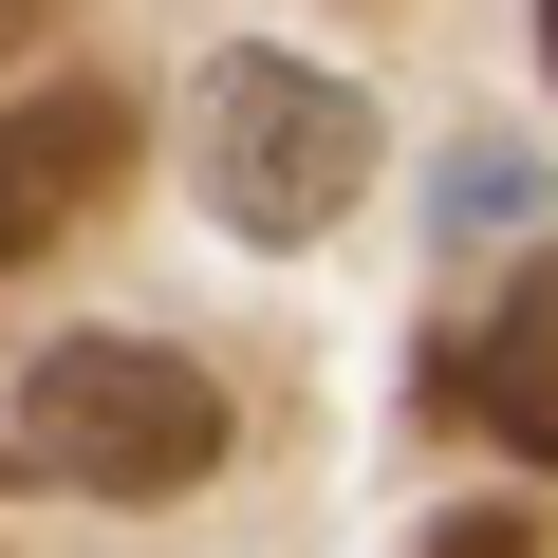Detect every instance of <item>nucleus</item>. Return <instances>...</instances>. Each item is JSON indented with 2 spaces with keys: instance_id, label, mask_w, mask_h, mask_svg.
<instances>
[{
  "instance_id": "f257e3e1",
  "label": "nucleus",
  "mask_w": 558,
  "mask_h": 558,
  "mask_svg": "<svg viewBox=\"0 0 558 558\" xmlns=\"http://www.w3.org/2000/svg\"><path fill=\"white\" fill-rule=\"evenodd\" d=\"M20 465L75 484V502H186L223 465V391L168 336H57L38 391H20Z\"/></svg>"
},
{
  "instance_id": "f03ea898",
  "label": "nucleus",
  "mask_w": 558,
  "mask_h": 558,
  "mask_svg": "<svg viewBox=\"0 0 558 558\" xmlns=\"http://www.w3.org/2000/svg\"><path fill=\"white\" fill-rule=\"evenodd\" d=\"M186 149H205V186H223L242 242H317V223L373 186V112H354L317 57H223L205 112H186Z\"/></svg>"
},
{
  "instance_id": "7ed1b4c3",
  "label": "nucleus",
  "mask_w": 558,
  "mask_h": 558,
  "mask_svg": "<svg viewBox=\"0 0 558 558\" xmlns=\"http://www.w3.org/2000/svg\"><path fill=\"white\" fill-rule=\"evenodd\" d=\"M112 168H131V112L112 94H20V112H0V260H38Z\"/></svg>"
},
{
  "instance_id": "20e7f679",
  "label": "nucleus",
  "mask_w": 558,
  "mask_h": 558,
  "mask_svg": "<svg viewBox=\"0 0 558 558\" xmlns=\"http://www.w3.org/2000/svg\"><path fill=\"white\" fill-rule=\"evenodd\" d=\"M465 410H484L521 465H558V260H521V299L465 336Z\"/></svg>"
},
{
  "instance_id": "39448f33",
  "label": "nucleus",
  "mask_w": 558,
  "mask_h": 558,
  "mask_svg": "<svg viewBox=\"0 0 558 558\" xmlns=\"http://www.w3.org/2000/svg\"><path fill=\"white\" fill-rule=\"evenodd\" d=\"M410 558H539V521H521V502H465V521H428Z\"/></svg>"
},
{
  "instance_id": "423d86ee",
  "label": "nucleus",
  "mask_w": 558,
  "mask_h": 558,
  "mask_svg": "<svg viewBox=\"0 0 558 558\" xmlns=\"http://www.w3.org/2000/svg\"><path fill=\"white\" fill-rule=\"evenodd\" d=\"M539 38H558V0H539Z\"/></svg>"
}]
</instances>
